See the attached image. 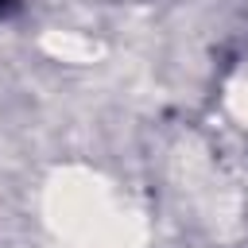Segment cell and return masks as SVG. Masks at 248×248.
<instances>
[{"label":"cell","mask_w":248,"mask_h":248,"mask_svg":"<svg viewBox=\"0 0 248 248\" xmlns=\"http://www.w3.org/2000/svg\"><path fill=\"white\" fill-rule=\"evenodd\" d=\"M4 4H8V0H0V8H4Z\"/></svg>","instance_id":"6da1fadb"}]
</instances>
